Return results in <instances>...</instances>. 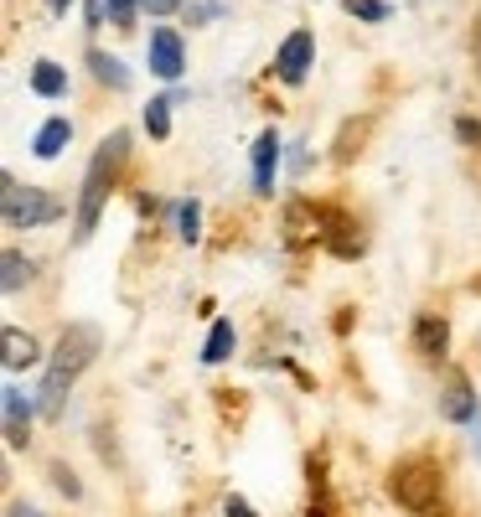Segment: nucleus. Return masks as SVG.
<instances>
[{"label": "nucleus", "instance_id": "30", "mask_svg": "<svg viewBox=\"0 0 481 517\" xmlns=\"http://www.w3.org/2000/svg\"><path fill=\"white\" fill-rule=\"evenodd\" d=\"M471 424H476V455H481V414H476V419H471Z\"/></svg>", "mask_w": 481, "mask_h": 517}, {"label": "nucleus", "instance_id": "6", "mask_svg": "<svg viewBox=\"0 0 481 517\" xmlns=\"http://www.w3.org/2000/svg\"><path fill=\"white\" fill-rule=\"evenodd\" d=\"M311 32H290L285 37V47H280V57H275V73H280V83H300V78H306L311 73Z\"/></svg>", "mask_w": 481, "mask_h": 517}, {"label": "nucleus", "instance_id": "13", "mask_svg": "<svg viewBox=\"0 0 481 517\" xmlns=\"http://www.w3.org/2000/svg\"><path fill=\"white\" fill-rule=\"evenodd\" d=\"M73 140V125H68V119L63 114H57V119H47V125L37 130V140H32V156H42V161H52L57 156V150H63Z\"/></svg>", "mask_w": 481, "mask_h": 517}, {"label": "nucleus", "instance_id": "3", "mask_svg": "<svg viewBox=\"0 0 481 517\" xmlns=\"http://www.w3.org/2000/svg\"><path fill=\"white\" fill-rule=\"evenodd\" d=\"M388 492H394V502L409 507V512H430L445 492V476H440L435 461H404V466H394V476H388Z\"/></svg>", "mask_w": 481, "mask_h": 517}, {"label": "nucleus", "instance_id": "16", "mask_svg": "<svg viewBox=\"0 0 481 517\" xmlns=\"http://www.w3.org/2000/svg\"><path fill=\"white\" fill-rule=\"evenodd\" d=\"M32 88H37L42 99H63V88H68V73L57 68V63H47V57H42V63L32 68Z\"/></svg>", "mask_w": 481, "mask_h": 517}, {"label": "nucleus", "instance_id": "5", "mask_svg": "<svg viewBox=\"0 0 481 517\" xmlns=\"http://www.w3.org/2000/svg\"><path fill=\"white\" fill-rule=\"evenodd\" d=\"M150 73H156V78H166V83H176V78L187 73L182 37H176L171 26H156V32H150Z\"/></svg>", "mask_w": 481, "mask_h": 517}, {"label": "nucleus", "instance_id": "14", "mask_svg": "<svg viewBox=\"0 0 481 517\" xmlns=\"http://www.w3.org/2000/svg\"><path fill=\"white\" fill-rule=\"evenodd\" d=\"M326 228H332V254H342V259L363 254V238L352 233V223L342 218V212H326Z\"/></svg>", "mask_w": 481, "mask_h": 517}, {"label": "nucleus", "instance_id": "15", "mask_svg": "<svg viewBox=\"0 0 481 517\" xmlns=\"http://www.w3.org/2000/svg\"><path fill=\"white\" fill-rule=\"evenodd\" d=\"M88 68H94V78L99 83H109V88H130V73H125V63L119 57H109V52H88Z\"/></svg>", "mask_w": 481, "mask_h": 517}, {"label": "nucleus", "instance_id": "28", "mask_svg": "<svg viewBox=\"0 0 481 517\" xmlns=\"http://www.w3.org/2000/svg\"><path fill=\"white\" fill-rule=\"evenodd\" d=\"M6 517H42V512H37V507H21V502H16V507H11Z\"/></svg>", "mask_w": 481, "mask_h": 517}, {"label": "nucleus", "instance_id": "12", "mask_svg": "<svg viewBox=\"0 0 481 517\" xmlns=\"http://www.w3.org/2000/svg\"><path fill=\"white\" fill-rule=\"evenodd\" d=\"M0 342H6V368L11 373H21V368H32V362H37V342L26 337L21 326H6V331H0Z\"/></svg>", "mask_w": 481, "mask_h": 517}, {"label": "nucleus", "instance_id": "23", "mask_svg": "<svg viewBox=\"0 0 481 517\" xmlns=\"http://www.w3.org/2000/svg\"><path fill=\"white\" fill-rule=\"evenodd\" d=\"M104 6H109V21H114V26H130L140 0H104Z\"/></svg>", "mask_w": 481, "mask_h": 517}, {"label": "nucleus", "instance_id": "17", "mask_svg": "<svg viewBox=\"0 0 481 517\" xmlns=\"http://www.w3.org/2000/svg\"><path fill=\"white\" fill-rule=\"evenodd\" d=\"M0 285H6V295H16L21 285H32V264H26L16 249H6V259H0Z\"/></svg>", "mask_w": 481, "mask_h": 517}, {"label": "nucleus", "instance_id": "4", "mask_svg": "<svg viewBox=\"0 0 481 517\" xmlns=\"http://www.w3.org/2000/svg\"><path fill=\"white\" fill-rule=\"evenodd\" d=\"M57 207L42 187H16V181L6 176V223L11 228H37V223H52L57 218Z\"/></svg>", "mask_w": 481, "mask_h": 517}, {"label": "nucleus", "instance_id": "20", "mask_svg": "<svg viewBox=\"0 0 481 517\" xmlns=\"http://www.w3.org/2000/svg\"><path fill=\"white\" fill-rule=\"evenodd\" d=\"M176 228H182L187 243H197V233H202V212H197V202H182V207H176Z\"/></svg>", "mask_w": 481, "mask_h": 517}, {"label": "nucleus", "instance_id": "19", "mask_svg": "<svg viewBox=\"0 0 481 517\" xmlns=\"http://www.w3.org/2000/svg\"><path fill=\"white\" fill-rule=\"evenodd\" d=\"M145 130H150V140H166L171 135V99H156L145 109Z\"/></svg>", "mask_w": 481, "mask_h": 517}, {"label": "nucleus", "instance_id": "11", "mask_svg": "<svg viewBox=\"0 0 481 517\" xmlns=\"http://www.w3.org/2000/svg\"><path fill=\"white\" fill-rule=\"evenodd\" d=\"M414 347L425 352V357H435V362H440V357H445V347H450V326H445L440 316H419V321H414Z\"/></svg>", "mask_w": 481, "mask_h": 517}, {"label": "nucleus", "instance_id": "21", "mask_svg": "<svg viewBox=\"0 0 481 517\" xmlns=\"http://www.w3.org/2000/svg\"><path fill=\"white\" fill-rule=\"evenodd\" d=\"M52 481H57V492H63L68 502H78V497H83V486H78V476H73L68 466H52Z\"/></svg>", "mask_w": 481, "mask_h": 517}, {"label": "nucleus", "instance_id": "25", "mask_svg": "<svg viewBox=\"0 0 481 517\" xmlns=\"http://www.w3.org/2000/svg\"><path fill=\"white\" fill-rule=\"evenodd\" d=\"M228 517H259V512H254L244 497H228Z\"/></svg>", "mask_w": 481, "mask_h": 517}, {"label": "nucleus", "instance_id": "10", "mask_svg": "<svg viewBox=\"0 0 481 517\" xmlns=\"http://www.w3.org/2000/svg\"><path fill=\"white\" fill-rule=\"evenodd\" d=\"M440 414L456 419V424H471V419H476V393H471L466 378H450V383H445V393H440Z\"/></svg>", "mask_w": 481, "mask_h": 517}, {"label": "nucleus", "instance_id": "1", "mask_svg": "<svg viewBox=\"0 0 481 517\" xmlns=\"http://www.w3.org/2000/svg\"><path fill=\"white\" fill-rule=\"evenodd\" d=\"M99 357V326H68L63 337H57V352L47 362V373H42V393H37V404L47 419H63V404H68V388L78 383V373L88 368V362Z\"/></svg>", "mask_w": 481, "mask_h": 517}, {"label": "nucleus", "instance_id": "18", "mask_svg": "<svg viewBox=\"0 0 481 517\" xmlns=\"http://www.w3.org/2000/svg\"><path fill=\"white\" fill-rule=\"evenodd\" d=\"M233 352V321H213V337H207V347H202V362L213 368V362H223Z\"/></svg>", "mask_w": 481, "mask_h": 517}, {"label": "nucleus", "instance_id": "9", "mask_svg": "<svg viewBox=\"0 0 481 517\" xmlns=\"http://www.w3.org/2000/svg\"><path fill=\"white\" fill-rule=\"evenodd\" d=\"M0 404H6V440L21 450L26 430H32V399H26L21 388H6V393H0Z\"/></svg>", "mask_w": 481, "mask_h": 517}, {"label": "nucleus", "instance_id": "24", "mask_svg": "<svg viewBox=\"0 0 481 517\" xmlns=\"http://www.w3.org/2000/svg\"><path fill=\"white\" fill-rule=\"evenodd\" d=\"M150 16H171V11H182V0H145Z\"/></svg>", "mask_w": 481, "mask_h": 517}, {"label": "nucleus", "instance_id": "2", "mask_svg": "<svg viewBox=\"0 0 481 517\" xmlns=\"http://www.w3.org/2000/svg\"><path fill=\"white\" fill-rule=\"evenodd\" d=\"M125 150H130V135L114 130V135L94 150V161H88L83 192H78V243L94 238V223H99V212H104V197H109V187H114L119 166H125Z\"/></svg>", "mask_w": 481, "mask_h": 517}, {"label": "nucleus", "instance_id": "27", "mask_svg": "<svg viewBox=\"0 0 481 517\" xmlns=\"http://www.w3.org/2000/svg\"><path fill=\"white\" fill-rule=\"evenodd\" d=\"M461 140H481V130L471 125V119H461Z\"/></svg>", "mask_w": 481, "mask_h": 517}, {"label": "nucleus", "instance_id": "7", "mask_svg": "<svg viewBox=\"0 0 481 517\" xmlns=\"http://www.w3.org/2000/svg\"><path fill=\"white\" fill-rule=\"evenodd\" d=\"M321 223H326L321 212H316L311 202H300V197H295V202L285 207V243H290V249H306V243H316V238H321Z\"/></svg>", "mask_w": 481, "mask_h": 517}, {"label": "nucleus", "instance_id": "8", "mask_svg": "<svg viewBox=\"0 0 481 517\" xmlns=\"http://www.w3.org/2000/svg\"><path fill=\"white\" fill-rule=\"evenodd\" d=\"M275 166H280V135L264 130V135L254 140V192H259V197L275 192Z\"/></svg>", "mask_w": 481, "mask_h": 517}, {"label": "nucleus", "instance_id": "29", "mask_svg": "<svg viewBox=\"0 0 481 517\" xmlns=\"http://www.w3.org/2000/svg\"><path fill=\"white\" fill-rule=\"evenodd\" d=\"M47 11H57V16H63V11H68V0H47Z\"/></svg>", "mask_w": 481, "mask_h": 517}, {"label": "nucleus", "instance_id": "26", "mask_svg": "<svg viewBox=\"0 0 481 517\" xmlns=\"http://www.w3.org/2000/svg\"><path fill=\"white\" fill-rule=\"evenodd\" d=\"M306 166H311V161H306V145H295V156H290V171L300 176V171H306Z\"/></svg>", "mask_w": 481, "mask_h": 517}, {"label": "nucleus", "instance_id": "22", "mask_svg": "<svg viewBox=\"0 0 481 517\" xmlns=\"http://www.w3.org/2000/svg\"><path fill=\"white\" fill-rule=\"evenodd\" d=\"M347 11H352V16H363V21H383V16H388L383 0H347Z\"/></svg>", "mask_w": 481, "mask_h": 517}]
</instances>
